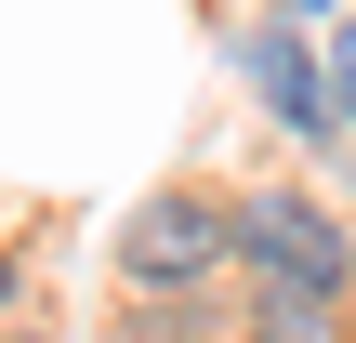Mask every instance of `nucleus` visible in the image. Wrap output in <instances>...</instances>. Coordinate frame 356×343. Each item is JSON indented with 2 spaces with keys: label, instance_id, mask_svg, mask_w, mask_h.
<instances>
[{
  "label": "nucleus",
  "instance_id": "7ed1b4c3",
  "mask_svg": "<svg viewBox=\"0 0 356 343\" xmlns=\"http://www.w3.org/2000/svg\"><path fill=\"white\" fill-rule=\"evenodd\" d=\"M238 66H251V93H264V106H277L304 145H330V132H343V93H330V40H317V26L264 13V26L238 40Z\"/></svg>",
  "mask_w": 356,
  "mask_h": 343
},
{
  "label": "nucleus",
  "instance_id": "39448f33",
  "mask_svg": "<svg viewBox=\"0 0 356 343\" xmlns=\"http://www.w3.org/2000/svg\"><path fill=\"white\" fill-rule=\"evenodd\" d=\"M330 93H343V132H356V13L330 26Z\"/></svg>",
  "mask_w": 356,
  "mask_h": 343
},
{
  "label": "nucleus",
  "instance_id": "f257e3e1",
  "mask_svg": "<svg viewBox=\"0 0 356 343\" xmlns=\"http://www.w3.org/2000/svg\"><path fill=\"white\" fill-rule=\"evenodd\" d=\"M225 251H238V212H225V198H198V185L145 198V212L119 225V264H132V291H198Z\"/></svg>",
  "mask_w": 356,
  "mask_h": 343
},
{
  "label": "nucleus",
  "instance_id": "f03ea898",
  "mask_svg": "<svg viewBox=\"0 0 356 343\" xmlns=\"http://www.w3.org/2000/svg\"><path fill=\"white\" fill-rule=\"evenodd\" d=\"M238 264L251 278H291V291H356V238L317 198H251L238 212Z\"/></svg>",
  "mask_w": 356,
  "mask_h": 343
},
{
  "label": "nucleus",
  "instance_id": "20e7f679",
  "mask_svg": "<svg viewBox=\"0 0 356 343\" xmlns=\"http://www.w3.org/2000/svg\"><path fill=\"white\" fill-rule=\"evenodd\" d=\"M251 343H343V291H291V278H251Z\"/></svg>",
  "mask_w": 356,
  "mask_h": 343
},
{
  "label": "nucleus",
  "instance_id": "423d86ee",
  "mask_svg": "<svg viewBox=\"0 0 356 343\" xmlns=\"http://www.w3.org/2000/svg\"><path fill=\"white\" fill-rule=\"evenodd\" d=\"M13 343H53V330H13Z\"/></svg>",
  "mask_w": 356,
  "mask_h": 343
}]
</instances>
